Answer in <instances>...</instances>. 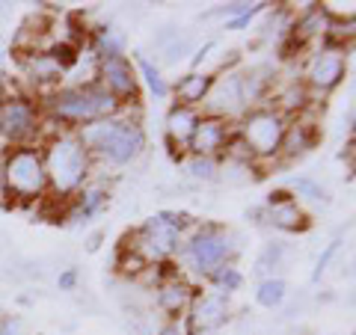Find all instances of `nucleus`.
<instances>
[{"mask_svg":"<svg viewBox=\"0 0 356 335\" xmlns=\"http://www.w3.org/2000/svg\"><path fill=\"white\" fill-rule=\"evenodd\" d=\"M42 161L48 175V193L57 199H74L86 187L95 158L83 149L74 128H57L42 140Z\"/></svg>","mask_w":356,"mask_h":335,"instance_id":"obj_1","label":"nucleus"},{"mask_svg":"<svg viewBox=\"0 0 356 335\" xmlns=\"http://www.w3.org/2000/svg\"><path fill=\"white\" fill-rule=\"evenodd\" d=\"M74 133L92 158H102L113 166H125L137 161L140 152L146 149V133H143L140 122L134 119H119V116L98 119L74 128Z\"/></svg>","mask_w":356,"mask_h":335,"instance_id":"obj_2","label":"nucleus"},{"mask_svg":"<svg viewBox=\"0 0 356 335\" xmlns=\"http://www.w3.org/2000/svg\"><path fill=\"white\" fill-rule=\"evenodd\" d=\"M51 119L60 122L63 128H81L98 119H113L122 113V104L116 101L107 89L92 81V83H77L51 92L48 98Z\"/></svg>","mask_w":356,"mask_h":335,"instance_id":"obj_3","label":"nucleus"},{"mask_svg":"<svg viewBox=\"0 0 356 335\" xmlns=\"http://www.w3.org/2000/svg\"><path fill=\"white\" fill-rule=\"evenodd\" d=\"M187 229H191V217L187 214L161 211V214L149 217L140 229H134L131 234H125L122 250L137 252L149 267L152 264H163V261H170L172 255H178Z\"/></svg>","mask_w":356,"mask_h":335,"instance_id":"obj_4","label":"nucleus"},{"mask_svg":"<svg viewBox=\"0 0 356 335\" xmlns=\"http://www.w3.org/2000/svg\"><path fill=\"white\" fill-rule=\"evenodd\" d=\"M48 193V175L39 146H15L6 152V196L33 202Z\"/></svg>","mask_w":356,"mask_h":335,"instance_id":"obj_5","label":"nucleus"},{"mask_svg":"<svg viewBox=\"0 0 356 335\" xmlns=\"http://www.w3.org/2000/svg\"><path fill=\"white\" fill-rule=\"evenodd\" d=\"M178 252H181L184 264L191 267L193 273L211 276L220 264L232 261V255L238 252V243H235V238H232L226 229L202 226V229H196L191 238H184V243H181V250H178Z\"/></svg>","mask_w":356,"mask_h":335,"instance_id":"obj_6","label":"nucleus"},{"mask_svg":"<svg viewBox=\"0 0 356 335\" xmlns=\"http://www.w3.org/2000/svg\"><path fill=\"white\" fill-rule=\"evenodd\" d=\"M288 119L282 113H276L273 107H252L243 113L241 125H238V137L247 146L252 158L270 161L280 154L282 146V133H285Z\"/></svg>","mask_w":356,"mask_h":335,"instance_id":"obj_7","label":"nucleus"},{"mask_svg":"<svg viewBox=\"0 0 356 335\" xmlns=\"http://www.w3.org/2000/svg\"><path fill=\"white\" fill-rule=\"evenodd\" d=\"M0 133L13 146H33V140L42 133L39 104L24 95L0 98Z\"/></svg>","mask_w":356,"mask_h":335,"instance_id":"obj_8","label":"nucleus"},{"mask_svg":"<svg viewBox=\"0 0 356 335\" xmlns=\"http://www.w3.org/2000/svg\"><path fill=\"white\" fill-rule=\"evenodd\" d=\"M205 110L208 116H220V119H235L247 113V101H243V72H226L214 77V83H211L208 95H205Z\"/></svg>","mask_w":356,"mask_h":335,"instance_id":"obj_9","label":"nucleus"},{"mask_svg":"<svg viewBox=\"0 0 356 335\" xmlns=\"http://www.w3.org/2000/svg\"><path fill=\"white\" fill-rule=\"evenodd\" d=\"M348 74V57L344 51L336 48H321L315 57H312L309 69H306V86L309 95H327L332 92Z\"/></svg>","mask_w":356,"mask_h":335,"instance_id":"obj_10","label":"nucleus"},{"mask_svg":"<svg viewBox=\"0 0 356 335\" xmlns=\"http://www.w3.org/2000/svg\"><path fill=\"white\" fill-rule=\"evenodd\" d=\"M95 77L122 107H125L128 101H137V69H134V63L128 57L98 60Z\"/></svg>","mask_w":356,"mask_h":335,"instance_id":"obj_11","label":"nucleus"},{"mask_svg":"<svg viewBox=\"0 0 356 335\" xmlns=\"http://www.w3.org/2000/svg\"><path fill=\"white\" fill-rule=\"evenodd\" d=\"M232 137H235V131H232L229 119L202 113V116H199L196 131H193V140H191L193 158H217V154L226 152Z\"/></svg>","mask_w":356,"mask_h":335,"instance_id":"obj_12","label":"nucleus"},{"mask_svg":"<svg viewBox=\"0 0 356 335\" xmlns=\"http://www.w3.org/2000/svg\"><path fill=\"white\" fill-rule=\"evenodd\" d=\"M229 318V297L220 291H208V294H196L193 306L187 311V329L191 332H214L220 323H226Z\"/></svg>","mask_w":356,"mask_h":335,"instance_id":"obj_13","label":"nucleus"},{"mask_svg":"<svg viewBox=\"0 0 356 335\" xmlns=\"http://www.w3.org/2000/svg\"><path fill=\"white\" fill-rule=\"evenodd\" d=\"M267 222L282 231H303L309 229V214L288 190H273L267 196Z\"/></svg>","mask_w":356,"mask_h":335,"instance_id":"obj_14","label":"nucleus"},{"mask_svg":"<svg viewBox=\"0 0 356 335\" xmlns=\"http://www.w3.org/2000/svg\"><path fill=\"white\" fill-rule=\"evenodd\" d=\"M199 125V110L196 107H181L175 104L166 116V142L172 149V158H181V154L191 149L193 131Z\"/></svg>","mask_w":356,"mask_h":335,"instance_id":"obj_15","label":"nucleus"},{"mask_svg":"<svg viewBox=\"0 0 356 335\" xmlns=\"http://www.w3.org/2000/svg\"><path fill=\"white\" fill-rule=\"evenodd\" d=\"M315 142H318V125L312 119H306L303 113H297V116L288 119V125H285L280 154L285 161H291V158L306 154L309 149H315Z\"/></svg>","mask_w":356,"mask_h":335,"instance_id":"obj_16","label":"nucleus"},{"mask_svg":"<svg viewBox=\"0 0 356 335\" xmlns=\"http://www.w3.org/2000/svg\"><path fill=\"white\" fill-rule=\"evenodd\" d=\"M193 297H196V288L187 282L184 276L158 285V306H161V311H166L170 320L187 318V311H191V306H193Z\"/></svg>","mask_w":356,"mask_h":335,"instance_id":"obj_17","label":"nucleus"},{"mask_svg":"<svg viewBox=\"0 0 356 335\" xmlns=\"http://www.w3.org/2000/svg\"><path fill=\"white\" fill-rule=\"evenodd\" d=\"M21 60V69L30 77L36 86H54L63 81L65 74V65L57 60L54 51H44V54H30V57H18Z\"/></svg>","mask_w":356,"mask_h":335,"instance_id":"obj_18","label":"nucleus"},{"mask_svg":"<svg viewBox=\"0 0 356 335\" xmlns=\"http://www.w3.org/2000/svg\"><path fill=\"white\" fill-rule=\"evenodd\" d=\"M211 83H214V74H205V72L184 74L181 81L175 83V104H181V107H199V104L205 101Z\"/></svg>","mask_w":356,"mask_h":335,"instance_id":"obj_19","label":"nucleus"},{"mask_svg":"<svg viewBox=\"0 0 356 335\" xmlns=\"http://www.w3.org/2000/svg\"><path fill=\"white\" fill-rule=\"evenodd\" d=\"M107 205V193L102 187H83L81 193H77V211H74V217L77 220H89V217H95V214H102Z\"/></svg>","mask_w":356,"mask_h":335,"instance_id":"obj_20","label":"nucleus"},{"mask_svg":"<svg viewBox=\"0 0 356 335\" xmlns=\"http://www.w3.org/2000/svg\"><path fill=\"white\" fill-rule=\"evenodd\" d=\"M285 294H288L285 279H280V276H267V279H261L259 291H255V300H259V306H264V309H276V306H282Z\"/></svg>","mask_w":356,"mask_h":335,"instance_id":"obj_21","label":"nucleus"},{"mask_svg":"<svg viewBox=\"0 0 356 335\" xmlns=\"http://www.w3.org/2000/svg\"><path fill=\"white\" fill-rule=\"evenodd\" d=\"M95 57L98 60H113V57H125V39L116 30H98L95 36Z\"/></svg>","mask_w":356,"mask_h":335,"instance_id":"obj_22","label":"nucleus"},{"mask_svg":"<svg viewBox=\"0 0 356 335\" xmlns=\"http://www.w3.org/2000/svg\"><path fill=\"white\" fill-rule=\"evenodd\" d=\"M208 279L217 285V291H220V294H232V291H238V288L243 285V273H241L232 261H229V264H220Z\"/></svg>","mask_w":356,"mask_h":335,"instance_id":"obj_23","label":"nucleus"},{"mask_svg":"<svg viewBox=\"0 0 356 335\" xmlns=\"http://www.w3.org/2000/svg\"><path fill=\"white\" fill-rule=\"evenodd\" d=\"M134 69H137V74L146 77V83H149V89H152V95H154V98H166V95H170V83L163 81V74L154 69V65H152L146 57H137Z\"/></svg>","mask_w":356,"mask_h":335,"instance_id":"obj_24","label":"nucleus"},{"mask_svg":"<svg viewBox=\"0 0 356 335\" xmlns=\"http://www.w3.org/2000/svg\"><path fill=\"white\" fill-rule=\"evenodd\" d=\"M282 255H285V247H282V243H267V247L261 250V255H259V261H255V270H259L261 276L273 273L276 267L282 264Z\"/></svg>","mask_w":356,"mask_h":335,"instance_id":"obj_25","label":"nucleus"},{"mask_svg":"<svg viewBox=\"0 0 356 335\" xmlns=\"http://www.w3.org/2000/svg\"><path fill=\"white\" fill-rule=\"evenodd\" d=\"M116 267H119V273L122 276H131V279H137L149 270V264L140 259L137 252H131V250H119V259H116Z\"/></svg>","mask_w":356,"mask_h":335,"instance_id":"obj_26","label":"nucleus"},{"mask_svg":"<svg viewBox=\"0 0 356 335\" xmlns=\"http://www.w3.org/2000/svg\"><path fill=\"white\" fill-rule=\"evenodd\" d=\"M288 193H297L303 199H312V202H321V199H324V187L318 181H312V178H291V181H288Z\"/></svg>","mask_w":356,"mask_h":335,"instance_id":"obj_27","label":"nucleus"},{"mask_svg":"<svg viewBox=\"0 0 356 335\" xmlns=\"http://www.w3.org/2000/svg\"><path fill=\"white\" fill-rule=\"evenodd\" d=\"M187 172L193 178H202V181H211L217 175V158H193L187 163Z\"/></svg>","mask_w":356,"mask_h":335,"instance_id":"obj_28","label":"nucleus"},{"mask_svg":"<svg viewBox=\"0 0 356 335\" xmlns=\"http://www.w3.org/2000/svg\"><path fill=\"white\" fill-rule=\"evenodd\" d=\"M339 243H341V240H332V243H327V250L321 252V259H318V267H315V273H312V282H318V279L327 273V267H330V261H332V255L339 252Z\"/></svg>","mask_w":356,"mask_h":335,"instance_id":"obj_29","label":"nucleus"},{"mask_svg":"<svg viewBox=\"0 0 356 335\" xmlns=\"http://www.w3.org/2000/svg\"><path fill=\"white\" fill-rule=\"evenodd\" d=\"M264 6H267V3H255V6L250 9V13H243V15H238V18H229V21H226V30H241V27H247L250 21L261 13Z\"/></svg>","mask_w":356,"mask_h":335,"instance_id":"obj_30","label":"nucleus"},{"mask_svg":"<svg viewBox=\"0 0 356 335\" xmlns=\"http://www.w3.org/2000/svg\"><path fill=\"white\" fill-rule=\"evenodd\" d=\"M57 285H60V291H74V288H77V270H74V267H69V270L60 273Z\"/></svg>","mask_w":356,"mask_h":335,"instance_id":"obj_31","label":"nucleus"},{"mask_svg":"<svg viewBox=\"0 0 356 335\" xmlns=\"http://www.w3.org/2000/svg\"><path fill=\"white\" fill-rule=\"evenodd\" d=\"M0 335H27V332H24V323L18 318H6L0 323Z\"/></svg>","mask_w":356,"mask_h":335,"instance_id":"obj_32","label":"nucleus"},{"mask_svg":"<svg viewBox=\"0 0 356 335\" xmlns=\"http://www.w3.org/2000/svg\"><path fill=\"white\" fill-rule=\"evenodd\" d=\"M158 335H191V329H187L184 320H170Z\"/></svg>","mask_w":356,"mask_h":335,"instance_id":"obj_33","label":"nucleus"},{"mask_svg":"<svg viewBox=\"0 0 356 335\" xmlns=\"http://www.w3.org/2000/svg\"><path fill=\"white\" fill-rule=\"evenodd\" d=\"M252 6H255V3H226V6L220 9V13H222V15H235V18H238V15H243V13H250Z\"/></svg>","mask_w":356,"mask_h":335,"instance_id":"obj_34","label":"nucleus"},{"mask_svg":"<svg viewBox=\"0 0 356 335\" xmlns=\"http://www.w3.org/2000/svg\"><path fill=\"white\" fill-rule=\"evenodd\" d=\"M0 199H6V152L0 149Z\"/></svg>","mask_w":356,"mask_h":335,"instance_id":"obj_35","label":"nucleus"},{"mask_svg":"<svg viewBox=\"0 0 356 335\" xmlns=\"http://www.w3.org/2000/svg\"><path fill=\"white\" fill-rule=\"evenodd\" d=\"M191 335H211V332H191Z\"/></svg>","mask_w":356,"mask_h":335,"instance_id":"obj_36","label":"nucleus"},{"mask_svg":"<svg viewBox=\"0 0 356 335\" xmlns=\"http://www.w3.org/2000/svg\"><path fill=\"white\" fill-rule=\"evenodd\" d=\"M0 86H3V83H0Z\"/></svg>","mask_w":356,"mask_h":335,"instance_id":"obj_37","label":"nucleus"}]
</instances>
